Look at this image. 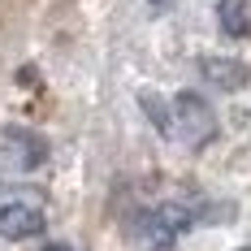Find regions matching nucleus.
Listing matches in <instances>:
<instances>
[{"label": "nucleus", "instance_id": "f257e3e1", "mask_svg": "<svg viewBox=\"0 0 251 251\" xmlns=\"http://www.w3.org/2000/svg\"><path fill=\"white\" fill-rule=\"evenodd\" d=\"M174 130H182V139L191 148H203L217 134V117H212L208 100L195 96V91H177L174 96Z\"/></svg>", "mask_w": 251, "mask_h": 251}, {"label": "nucleus", "instance_id": "f03ea898", "mask_svg": "<svg viewBox=\"0 0 251 251\" xmlns=\"http://www.w3.org/2000/svg\"><path fill=\"white\" fill-rule=\"evenodd\" d=\"M35 234H44V212H39V203H22V200L0 203V238L22 243V238H35Z\"/></svg>", "mask_w": 251, "mask_h": 251}, {"label": "nucleus", "instance_id": "7ed1b4c3", "mask_svg": "<svg viewBox=\"0 0 251 251\" xmlns=\"http://www.w3.org/2000/svg\"><path fill=\"white\" fill-rule=\"evenodd\" d=\"M4 160L13 165V169H39L44 160H48V143L35 134V130H18V126H9L4 130Z\"/></svg>", "mask_w": 251, "mask_h": 251}, {"label": "nucleus", "instance_id": "20e7f679", "mask_svg": "<svg viewBox=\"0 0 251 251\" xmlns=\"http://www.w3.org/2000/svg\"><path fill=\"white\" fill-rule=\"evenodd\" d=\"M200 74L208 78L212 87H221V91H243V87L251 82L247 61H238V56H203Z\"/></svg>", "mask_w": 251, "mask_h": 251}, {"label": "nucleus", "instance_id": "39448f33", "mask_svg": "<svg viewBox=\"0 0 251 251\" xmlns=\"http://www.w3.org/2000/svg\"><path fill=\"white\" fill-rule=\"evenodd\" d=\"M217 22L234 39H251V4L247 0H221L217 4Z\"/></svg>", "mask_w": 251, "mask_h": 251}, {"label": "nucleus", "instance_id": "423d86ee", "mask_svg": "<svg viewBox=\"0 0 251 251\" xmlns=\"http://www.w3.org/2000/svg\"><path fill=\"white\" fill-rule=\"evenodd\" d=\"M191 221H195V212L182 208V203H160V208L151 212V226H156V238H160V243H169L174 234H182Z\"/></svg>", "mask_w": 251, "mask_h": 251}, {"label": "nucleus", "instance_id": "0eeeda50", "mask_svg": "<svg viewBox=\"0 0 251 251\" xmlns=\"http://www.w3.org/2000/svg\"><path fill=\"white\" fill-rule=\"evenodd\" d=\"M139 104H143V113H148V122L160 130V134H174V104L160 100L156 91H139Z\"/></svg>", "mask_w": 251, "mask_h": 251}, {"label": "nucleus", "instance_id": "6e6552de", "mask_svg": "<svg viewBox=\"0 0 251 251\" xmlns=\"http://www.w3.org/2000/svg\"><path fill=\"white\" fill-rule=\"evenodd\" d=\"M44 251H70V247H61V243H52V247H44Z\"/></svg>", "mask_w": 251, "mask_h": 251}, {"label": "nucleus", "instance_id": "1a4fd4ad", "mask_svg": "<svg viewBox=\"0 0 251 251\" xmlns=\"http://www.w3.org/2000/svg\"><path fill=\"white\" fill-rule=\"evenodd\" d=\"M151 251H174V247H169V243H160V247H151Z\"/></svg>", "mask_w": 251, "mask_h": 251}, {"label": "nucleus", "instance_id": "9d476101", "mask_svg": "<svg viewBox=\"0 0 251 251\" xmlns=\"http://www.w3.org/2000/svg\"><path fill=\"white\" fill-rule=\"evenodd\" d=\"M151 4H169V0H151Z\"/></svg>", "mask_w": 251, "mask_h": 251}, {"label": "nucleus", "instance_id": "9b49d317", "mask_svg": "<svg viewBox=\"0 0 251 251\" xmlns=\"http://www.w3.org/2000/svg\"><path fill=\"white\" fill-rule=\"evenodd\" d=\"M243 251H251V247H243Z\"/></svg>", "mask_w": 251, "mask_h": 251}]
</instances>
